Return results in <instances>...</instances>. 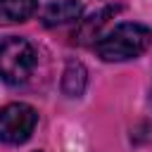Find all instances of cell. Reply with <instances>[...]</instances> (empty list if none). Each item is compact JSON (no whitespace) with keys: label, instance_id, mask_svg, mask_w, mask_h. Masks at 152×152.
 <instances>
[{"label":"cell","instance_id":"cell-2","mask_svg":"<svg viewBox=\"0 0 152 152\" xmlns=\"http://www.w3.org/2000/svg\"><path fill=\"white\" fill-rule=\"evenodd\" d=\"M36 69V50L28 40L10 36L0 43V78L10 86H21Z\"/></svg>","mask_w":152,"mask_h":152},{"label":"cell","instance_id":"cell-1","mask_svg":"<svg viewBox=\"0 0 152 152\" xmlns=\"http://www.w3.org/2000/svg\"><path fill=\"white\" fill-rule=\"evenodd\" d=\"M150 40H152V31L147 26L126 21V24L114 26L109 33L100 36L95 40V52L104 62H126V59L142 55Z\"/></svg>","mask_w":152,"mask_h":152},{"label":"cell","instance_id":"cell-4","mask_svg":"<svg viewBox=\"0 0 152 152\" xmlns=\"http://www.w3.org/2000/svg\"><path fill=\"white\" fill-rule=\"evenodd\" d=\"M81 12H83V5H81L78 0H57V2H50V5L43 10V24H45V26L66 24V21L78 19Z\"/></svg>","mask_w":152,"mask_h":152},{"label":"cell","instance_id":"cell-7","mask_svg":"<svg viewBox=\"0 0 152 152\" xmlns=\"http://www.w3.org/2000/svg\"><path fill=\"white\" fill-rule=\"evenodd\" d=\"M116 12V7H107V10H102V12H97V14H93L83 26H81V43H86L88 38H100L97 36V31L102 28V24L107 21V17H112Z\"/></svg>","mask_w":152,"mask_h":152},{"label":"cell","instance_id":"cell-8","mask_svg":"<svg viewBox=\"0 0 152 152\" xmlns=\"http://www.w3.org/2000/svg\"><path fill=\"white\" fill-rule=\"evenodd\" d=\"M36 152H40V150H36Z\"/></svg>","mask_w":152,"mask_h":152},{"label":"cell","instance_id":"cell-5","mask_svg":"<svg viewBox=\"0 0 152 152\" xmlns=\"http://www.w3.org/2000/svg\"><path fill=\"white\" fill-rule=\"evenodd\" d=\"M88 86V71L78 59H69L62 74V93L66 97H81Z\"/></svg>","mask_w":152,"mask_h":152},{"label":"cell","instance_id":"cell-3","mask_svg":"<svg viewBox=\"0 0 152 152\" xmlns=\"http://www.w3.org/2000/svg\"><path fill=\"white\" fill-rule=\"evenodd\" d=\"M38 114L26 102H12L0 109V140L7 145H21L33 135Z\"/></svg>","mask_w":152,"mask_h":152},{"label":"cell","instance_id":"cell-6","mask_svg":"<svg viewBox=\"0 0 152 152\" xmlns=\"http://www.w3.org/2000/svg\"><path fill=\"white\" fill-rule=\"evenodd\" d=\"M38 7V0H0V14L10 21H26Z\"/></svg>","mask_w":152,"mask_h":152}]
</instances>
